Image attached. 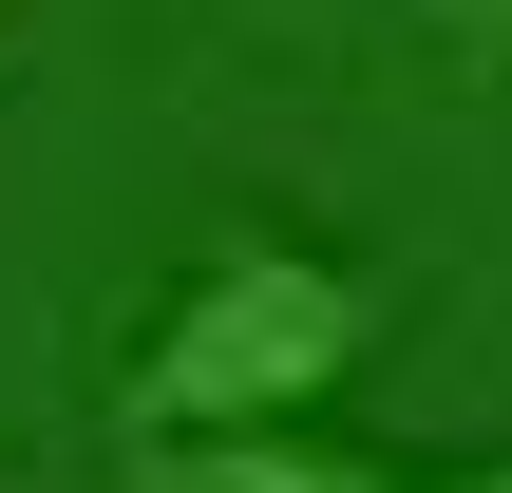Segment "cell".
Instances as JSON below:
<instances>
[{
  "mask_svg": "<svg viewBox=\"0 0 512 493\" xmlns=\"http://www.w3.org/2000/svg\"><path fill=\"white\" fill-rule=\"evenodd\" d=\"M437 38H475V57H512V0H437Z\"/></svg>",
  "mask_w": 512,
  "mask_h": 493,
  "instance_id": "cell-3",
  "label": "cell"
},
{
  "mask_svg": "<svg viewBox=\"0 0 512 493\" xmlns=\"http://www.w3.org/2000/svg\"><path fill=\"white\" fill-rule=\"evenodd\" d=\"M361 342H380V285H361L342 247L228 228V247L190 266V304L133 342L114 418H133V456H190V437H247V418H323V380H342Z\"/></svg>",
  "mask_w": 512,
  "mask_h": 493,
  "instance_id": "cell-1",
  "label": "cell"
},
{
  "mask_svg": "<svg viewBox=\"0 0 512 493\" xmlns=\"http://www.w3.org/2000/svg\"><path fill=\"white\" fill-rule=\"evenodd\" d=\"M190 475H209V493H399V475H361V456H323V437H285V418L190 437Z\"/></svg>",
  "mask_w": 512,
  "mask_h": 493,
  "instance_id": "cell-2",
  "label": "cell"
},
{
  "mask_svg": "<svg viewBox=\"0 0 512 493\" xmlns=\"http://www.w3.org/2000/svg\"><path fill=\"white\" fill-rule=\"evenodd\" d=\"M456 493H512V456H494V475H456Z\"/></svg>",
  "mask_w": 512,
  "mask_h": 493,
  "instance_id": "cell-4",
  "label": "cell"
}]
</instances>
